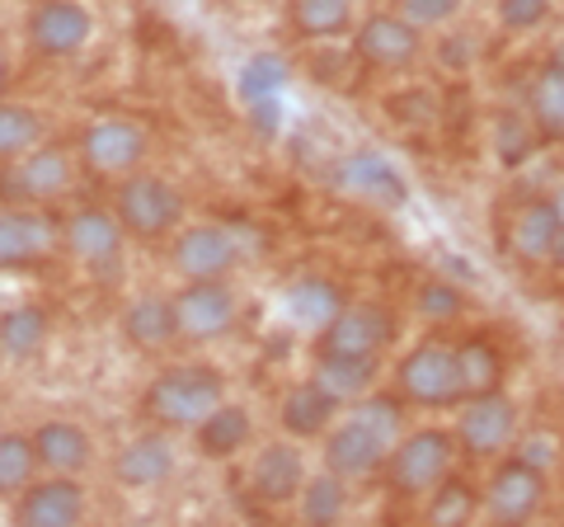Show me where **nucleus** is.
Wrapping results in <instances>:
<instances>
[{"label":"nucleus","instance_id":"obj_26","mask_svg":"<svg viewBox=\"0 0 564 527\" xmlns=\"http://www.w3.org/2000/svg\"><path fill=\"white\" fill-rule=\"evenodd\" d=\"M315 381L325 386L334 400H352L372 396L377 391V358H362V354H325V348H315Z\"/></svg>","mask_w":564,"mask_h":527},{"label":"nucleus","instance_id":"obj_11","mask_svg":"<svg viewBox=\"0 0 564 527\" xmlns=\"http://www.w3.org/2000/svg\"><path fill=\"white\" fill-rule=\"evenodd\" d=\"M95 39V14L80 0H39L29 14V47L39 57H76Z\"/></svg>","mask_w":564,"mask_h":527},{"label":"nucleus","instance_id":"obj_13","mask_svg":"<svg viewBox=\"0 0 564 527\" xmlns=\"http://www.w3.org/2000/svg\"><path fill=\"white\" fill-rule=\"evenodd\" d=\"M57 222L33 213V207H0V273L33 269L57 250Z\"/></svg>","mask_w":564,"mask_h":527},{"label":"nucleus","instance_id":"obj_4","mask_svg":"<svg viewBox=\"0 0 564 527\" xmlns=\"http://www.w3.org/2000/svg\"><path fill=\"white\" fill-rule=\"evenodd\" d=\"M395 381L404 400L414 406H456L466 396V381H462V354L443 340H423L414 344L410 354L400 358L395 367Z\"/></svg>","mask_w":564,"mask_h":527},{"label":"nucleus","instance_id":"obj_12","mask_svg":"<svg viewBox=\"0 0 564 527\" xmlns=\"http://www.w3.org/2000/svg\"><path fill=\"white\" fill-rule=\"evenodd\" d=\"M395 335V315L377 302H344V311L321 330L325 354H362L377 358Z\"/></svg>","mask_w":564,"mask_h":527},{"label":"nucleus","instance_id":"obj_39","mask_svg":"<svg viewBox=\"0 0 564 527\" xmlns=\"http://www.w3.org/2000/svg\"><path fill=\"white\" fill-rule=\"evenodd\" d=\"M470 514V495L456 485H437L433 490V523H462Z\"/></svg>","mask_w":564,"mask_h":527},{"label":"nucleus","instance_id":"obj_2","mask_svg":"<svg viewBox=\"0 0 564 527\" xmlns=\"http://www.w3.org/2000/svg\"><path fill=\"white\" fill-rule=\"evenodd\" d=\"M113 213L118 222L128 226V236L137 240H161L170 232H180L184 222V193L174 189L161 174H128L118 184V198H113Z\"/></svg>","mask_w":564,"mask_h":527},{"label":"nucleus","instance_id":"obj_36","mask_svg":"<svg viewBox=\"0 0 564 527\" xmlns=\"http://www.w3.org/2000/svg\"><path fill=\"white\" fill-rule=\"evenodd\" d=\"M462 6L466 0H400V14L419 29H443L462 14Z\"/></svg>","mask_w":564,"mask_h":527},{"label":"nucleus","instance_id":"obj_40","mask_svg":"<svg viewBox=\"0 0 564 527\" xmlns=\"http://www.w3.org/2000/svg\"><path fill=\"white\" fill-rule=\"evenodd\" d=\"M527 151H532V147H527V137L518 132V122H508V128L499 132V161L503 165H518Z\"/></svg>","mask_w":564,"mask_h":527},{"label":"nucleus","instance_id":"obj_28","mask_svg":"<svg viewBox=\"0 0 564 527\" xmlns=\"http://www.w3.org/2000/svg\"><path fill=\"white\" fill-rule=\"evenodd\" d=\"M288 20L296 29V39L329 43V39H344L352 29V0H292Z\"/></svg>","mask_w":564,"mask_h":527},{"label":"nucleus","instance_id":"obj_10","mask_svg":"<svg viewBox=\"0 0 564 527\" xmlns=\"http://www.w3.org/2000/svg\"><path fill=\"white\" fill-rule=\"evenodd\" d=\"M352 52H358L367 66H381V72H404V66L419 62V52H423V29L410 24L404 14L377 10L358 24V33H352Z\"/></svg>","mask_w":564,"mask_h":527},{"label":"nucleus","instance_id":"obj_16","mask_svg":"<svg viewBox=\"0 0 564 527\" xmlns=\"http://www.w3.org/2000/svg\"><path fill=\"white\" fill-rule=\"evenodd\" d=\"M518 433V406L508 400L503 391H485V396H470V406L456 419V438L475 452V456H494L513 443Z\"/></svg>","mask_w":564,"mask_h":527},{"label":"nucleus","instance_id":"obj_17","mask_svg":"<svg viewBox=\"0 0 564 527\" xmlns=\"http://www.w3.org/2000/svg\"><path fill=\"white\" fill-rule=\"evenodd\" d=\"M122 240H128V226L118 222V213H104V207H80V213H70L62 226V245L85 264V269L118 264Z\"/></svg>","mask_w":564,"mask_h":527},{"label":"nucleus","instance_id":"obj_41","mask_svg":"<svg viewBox=\"0 0 564 527\" xmlns=\"http://www.w3.org/2000/svg\"><path fill=\"white\" fill-rule=\"evenodd\" d=\"M245 109H250V118H254V128H259V132H278V128H282L278 95H273V99H254V104H245Z\"/></svg>","mask_w":564,"mask_h":527},{"label":"nucleus","instance_id":"obj_30","mask_svg":"<svg viewBox=\"0 0 564 527\" xmlns=\"http://www.w3.org/2000/svg\"><path fill=\"white\" fill-rule=\"evenodd\" d=\"M39 448H33V433L6 429L0 433V499H20L33 485V471H39Z\"/></svg>","mask_w":564,"mask_h":527},{"label":"nucleus","instance_id":"obj_24","mask_svg":"<svg viewBox=\"0 0 564 527\" xmlns=\"http://www.w3.org/2000/svg\"><path fill=\"white\" fill-rule=\"evenodd\" d=\"M344 400H334L329 391L315 377L306 381H296L288 396H282V406H278V419H282V429H288L292 438H321L334 429V415H339Z\"/></svg>","mask_w":564,"mask_h":527},{"label":"nucleus","instance_id":"obj_35","mask_svg":"<svg viewBox=\"0 0 564 527\" xmlns=\"http://www.w3.org/2000/svg\"><path fill=\"white\" fill-rule=\"evenodd\" d=\"M462 354V381H466V396H485V391H499V377H503V358L489 340H470Z\"/></svg>","mask_w":564,"mask_h":527},{"label":"nucleus","instance_id":"obj_1","mask_svg":"<svg viewBox=\"0 0 564 527\" xmlns=\"http://www.w3.org/2000/svg\"><path fill=\"white\" fill-rule=\"evenodd\" d=\"M226 400V377L207 363H174L155 373L151 386L141 391V410L155 429L170 433H193L203 419Z\"/></svg>","mask_w":564,"mask_h":527},{"label":"nucleus","instance_id":"obj_14","mask_svg":"<svg viewBox=\"0 0 564 527\" xmlns=\"http://www.w3.org/2000/svg\"><path fill=\"white\" fill-rule=\"evenodd\" d=\"M85 490L76 476H57V471H47L43 481H33L20 499H14V518L24 527H76L85 523Z\"/></svg>","mask_w":564,"mask_h":527},{"label":"nucleus","instance_id":"obj_18","mask_svg":"<svg viewBox=\"0 0 564 527\" xmlns=\"http://www.w3.org/2000/svg\"><path fill=\"white\" fill-rule=\"evenodd\" d=\"M118 330L132 348H141V354H161V348H170L174 340H180V311H174V297L137 292L132 302L122 306Z\"/></svg>","mask_w":564,"mask_h":527},{"label":"nucleus","instance_id":"obj_20","mask_svg":"<svg viewBox=\"0 0 564 527\" xmlns=\"http://www.w3.org/2000/svg\"><path fill=\"white\" fill-rule=\"evenodd\" d=\"M306 485V462H302V448L292 443H269L254 452L250 462V495L263 499V504H292L296 495H302Z\"/></svg>","mask_w":564,"mask_h":527},{"label":"nucleus","instance_id":"obj_3","mask_svg":"<svg viewBox=\"0 0 564 527\" xmlns=\"http://www.w3.org/2000/svg\"><path fill=\"white\" fill-rule=\"evenodd\" d=\"M170 264L184 283H198V278H231L245 264V236L226 222H193L174 236Z\"/></svg>","mask_w":564,"mask_h":527},{"label":"nucleus","instance_id":"obj_23","mask_svg":"<svg viewBox=\"0 0 564 527\" xmlns=\"http://www.w3.org/2000/svg\"><path fill=\"white\" fill-rule=\"evenodd\" d=\"M254 438V415L236 406V400H221L198 429H193V448H198L203 462H231L236 452L250 448Z\"/></svg>","mask_w":564,"mask_h":527},{"label":"nucleus","instance_id":"obj_22","mask_svg":"<svg viewBox=\"0 0 564 527\" xmlns=\"http://www.w3.org/2000/svg\"><path fill=\"white\" fill-rule=\"evenodd\" d=\"M33 448H39L43 471H57V476H80L95 456V438L76 419H47V424L33 429Z\"/></svg>","mask_w":564,"mask_h":527},{"label":"nucleus","instance_id":"obj_34","mask_svg":"<svg viewBox=\"0 0 564 527\" xmlns=\"http://www.w3.org/2000/svg\"><path fill=\"white\" fill-rule=\"evenodd\" d=\"M296 508H302V523H339L344 508H348V490H344V476H311L296 495Z\"/></svg>","mask_w":564,"mask_h":527},{"label":"nucleus","instance_id":"obj_42","mask_svg":"<svg viewBox=\"0 0 564 527\" xmlns=\"http://www.w3.org/2000/svg\"><path fill=\"white\" fill-rule=\"evenodd\" d=\"M518 456H522V462H532V466H541V471H551V462H555V443H551V438H532V443H527Z\"/></svg>","mask_w":564,"mask_h":527},{"label":"nucleus","instance_id":"obj_8","mask_svg":"<svg viewBox=\"0 0 564 527\" xmlns=\"http://www.w3.org/2000/svg\"><path fill=\"white\" fill-rule=\"evenodd\" d=\"M329 184H334V193H344V198H358L372 207H404V198H410L404 174L386 161L381 151H348L344 161H334Z\"/></svg>","mask_w":564,"mask_h":527},{"label":"nucleus","instance_id":"obj_44","mask_svg":"<svg viewBox=\"0 0 564 527\" xmlns=\"http://www.w3.org/2000/svg\"><path fill=\"white\" fill-rule=\"evenodd\" d=\"M555 264H564V232H560V245H555Z\"/></svg>","mask_w":564,"mask_h":527},{"label":"nucleus","instance_id":"obj_25","mask_svg":"<svg viewBox=\"0 0 564 527\" xmlns=\"http://www.w3.org/2000/svg\"><path fill=\"white\" fill-rule=\"evenodd\" d=\"M560 232H564V222L555 213V203H527L513 217V226H508V250L522 264H545V259H555Z\"/></svg>","mask_w":564,"mask_h":527},{"label":"nucleus","instance_id":"obj_5","mask_svg":"<svg viewBox=\"0 0 564 527\" xmlns=\"http://www.w3.org/2000/svg\"><path fill=\"white\" fill-rule=\"evenodd\" d=\"M452 456H456V438L447 429H419L410 433L404 443L391 448L386 456V476L400 495H429L447 481L452 471Z\"/></svg>","mask_w":564,"mask_h":527},{"label":"nucleus","instance_id":"obj_27","mask_svg":"<svg viewBox=\"0 0 564 527\" xmlns=\"http://www.w3.org/2000/svg\"><path fill=\"white\" fill-rule=\"evenodd\" d=\"M282 306H288L296 325L325 330L334 315L344 311V292H339V283H329V278H296V283H288V292H282Z\"/></svg>","mask_w":564,"mask_h":527},{"label":"nucleus","instance_id":"obj_32","mask_svg":"<svg viewBox=\"0 0 564 527\" xmlns=\"http://www.w3.org/2000/svg\"><path fill=\"white\" fill-rule=\"evenodd\" d=\"M527 109H532L536 132L564 137V66L560 62L541 66V76L532 80V95H527Z\"/></svg>","mask_w":564,"mask_h":527},{"label":"nucleus","instance_id":"obj_29","mask_svg":"<svg viewBox=\"0 0 564 527\" xmlns=\"http://www.w3.org/2000/svg\"><path fill=\"white\" fill-rule=\"evenodd\" d=\"M47 335H52V315L39 302H20L0 315V354H10V358L43 354Z\"/></svg>","mask_w":564,"mask_h":527},{"label":"nucleus","instance_id":"obj_37","mask_svg":"<svg viewBox=\"0 0 564 527\" xmlns=\"http://www.w3.org/2000/svg\"><path fill=\"white\" fill-rule=\"evenodd\" d=\"M462 306H466V297L447 283H429L419 292V311L429 315V321H452V315H462Z\"/></svg>","mask_w":564,"mask_h":527},{"label":"nucleus","instance_id":"obj_21","mask_svg":"<svg viewBox=\"0 0 564 527\" xmlns=\"http://www.w3.org/2000/svg\"><path fill=\"white\" fill-rule=\"evenodd\" d=\"M20 170V189H24V203H57L76 189V161H70L66 147H33L29 155L14 161Z\"/></svg>","mask_w":564,"mask_h":527},{"label":"nucleus","instance_id":"obj_31","mask_svg":"<svg viewBox=\"0 0 564 527\" xmlns=\"http://www.w3.org/2000/svg\"><path fill=\"white\" fill-rule=\"evenodd\" d=\"M43 142V114L24 99H0V161H20Z\"/></svg>","mask_w":564,"mask_h":527},{"label":"nucleus","instance_id":"obj_6","mask_svg":"<svg viewBox=\"0 0 564 527\" xmlns=\"http://www.w3.org/2000/svg\"><path fill=\"white\" fill-rule=\"evenodd\" d=\"M151 151V137L141 122L132 118H99L80 132V161L90 174H104V180H128V174L141 170Z\"/></svg>","mask_w":564,"mask_h":527},{"label":"nucleus","instance_id":"obj_33","mask_svg":"<svg viewBox=\"0 0 564 527\" xmlns=\"http://www.w3.org/2000/svg\"><path fill=\"white\" fill-rule=\"evenodd\" d=\"M288 80H292V66L282 52H254V57H245L240 66V80H236V90L245 104H254V99H273L288 90Z\"/></svg>","mask_w":564,"mask_h":527},{"label":"nucleus","instance_id":"obj_45","mask_svg":"<svg viewBox=\"0 0 564 527\" xmlns=\"http://www.w3.org/2000/svg\"><path fill=\"white\" fill-rule=\"evenodd\" d=\"M555 213H560V222H564V189H560V198H555Z\"/></svg>","mask_w":564,"mask_h":527},{"label":"nucleus","instance_id":"obj_7","mask_svg":"<svg viewBox=\"0 0 564 527\" xmlns=\"http://www.w3.org/2000/svg\"><path fill=\"white\" fill-rule=\"evenodd\" d=\"M174 311H180V340H193V344H212L231 335L240 321V302L226 278L184 283V292H174Z\"/></svg>","mask_w":564,"mask_h":527},{"label":"nucleus","instance_id":"obj_19","mask_svg":"<svg viewBox=\"0 0 564 527\" xmlns=\"http://www.w3.org/2000/svg\"><path fill=\"white\" fill-rule=\"evenodd\" d=\"M541 495H545V471L532 466V462H522V456H513L508 466L494 471L485 504H489V514L499 523H527L536 514Z\"/></svg>","mask_w":564,"mask_h":527},{"label":"nucleus","instance_id":"obj_43","mask_svg":"<svg viewBox=\"0 0 564 527\" xmlns=\"http://www.w3.org/2000/svg\"><path fill=\"white\" fill-rule=\"evenodd\" d=\"M6 80H10V57H6V47H0V90H6Z\"/></svg>","mask_w":564,"mask_h":527},{"label":"nucleus","instance_id":"obj_38","mask_svg":"<svg viewBox=\"0 0 564 527\" xmlns=\"http://www.w3.org/2000/svg\"><path fill=\"white\" fill-rule=\"evenodd\" d=\"M545 14H551V0H499V20H503V29H513V33L536 29Z\"/></svg>","mask_w":564,"mask_h":527},{"label":"nucleus","instance_id":"obj_15","mask_svg":"<svg viewBox=\"0 0 564 527\" xmlns=\"http://www.w3.org/2000/svg\"><path fill=\"white\" fill-rule=\"evenodd\" d=\"M174 471H180V452H174L170 429L141 433L132 443H122L113 456V481L122 490H161Z\"/></svg>","mask_w":564,"mask_h":527},{"label":"nucleus","instance_id":"obj_9","mask_svg":"<svg viewBox=\"0 0 564 527\" xmlns=\"http://www.w3.org/2000/svg\"><path fill=\"white\" fill-rule=\"evenodd\" d=\"M391 438H386L377 424H367L362 415H348L344 424H334L325 433V471L344 481H367L372 471L386 466V456H391Z\"/></svg>","mask_w":564,"mask_h":527}]
</instances>
